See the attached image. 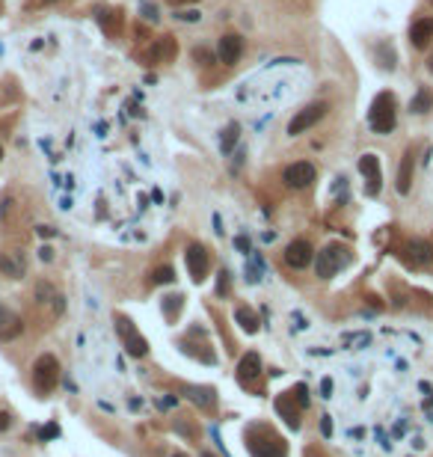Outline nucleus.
<instances>
[{
  "instance_id": "obj_1",
  "label": "nucleus",
  "mask_w": 433,
  "mask_h": 457,
  "mask_svg": "<svg viewBox=\"0 0 433 457\" xmlns=\"http://www.w3.org/2000/svg\"><path fill=\"white\" fill-rule=\"evenodd\" d=\"M398 125V101L392 92H377L368 110V128L374 134H392Z\"/></svg>"
},
{
  "instance_id": "obj_2",
  "label": "nucleus",
  "mask_w": 433,
  "mask_h": 457,
  "mask_svg": "<svg viewBox=\"0 0 433 457\" xmlns=\"http://www.w3.org/2000/svg\"><path fill=\"white\" fill-rule=\"evenodd\" d=\"M247 449L252 457H285V440L267 425H252L247 431Z\"/></svg>"
},
{
  "instance_id": "obj_3",
  "label": "nucleus",
  "mask_w": 433,
  "mask_h": 457,
  "mask_svg": "<svg viewBox=\"0 0 433 457\" xmlns=\"http://www.w3.org/2000/svg\"><path fill=\"white\" fill-rule=\"evenodd\" d=\"M60 383V362L53 354H42L33 365V389L39 395H51Z\"/></svg>"
},
{
  "instance_id": "obj_4",
  "label": "nucleus",
  "mask_w": 433,
  "mask_h": 457,
  "mask_svg": "<svg viewBox=\"0 0 433 457\" xmlns=\"http://www.w3.org/2000/svg\"><path fill=\"white\" fill-rule=\"evenodd\" d=\"M347 249L345 247H338V244H330V247H323L318 258H314V273L321 276V280H332L341 267L347 264Z\"/></svg>"
},
{
  "instance_id": "obj_5",
  "label": "nucleus",
  "mask_w": 433,
  "mask_h": 457,
  "mask_svg": "<svg viewBox=\"0 0 433 457\" xmlns=\"http://www.w3.org/2000/svg\"><path fill=\"white\" fill-rule=\"evenodd\" d=\"M116 333H119L122 345H125V351H128L131 356H137V360H143V356L149 354V342L140 336V330H137V324H134L131 318L116 315Z\"/></svg>"
},
{
  "instance_id": "obj_6",
  "label": "nucleus",
  "mask_w": 433,
  "mask_h": 457,
  "mask_svg": "<svg viewBox=\"0 0 433 457\" xmlns=\"http://www.w3.org/2000/svg\"><path fill=\"white\" fill-rule=\"evenodd\" d=\"M184 258H187V271H190L196 285L208 280V273H211V253L202 244H190V247H187Z\"/></svg>"
},
{
  "instance_id": "obj_7",
  "label": "nucleus",
  "mask_w": 433,
  "mask_h": 457,
  "mask_svg": "<svg viewBox=\"0 0 433 457\" xmlns=\"http://www.w3.org/2000/svg\"><path fill=\"white\" fill-rule=\"evenodd\" d=\"M314 178H318V169H314V164H309V160H297V164L285 166V173H282V182L291 187V190H303V187H309Z\"/></svg>"
},
{
  "instance_id": "obj_8",
  "label": "nucleus",
  "mask_w": 433,
  "mask_h": 457,
  "mask_svg": "<svg viewBox=\"0 0 433 457\" xmlns=\"http://www.w3.org/2000/svg\"><path fill=\"white\" fill-rule=\"evenodd\" d=\"M264 374V365H261V356L256 351H249L247 356H240L238 362V383L247 389H258V380Z\"/></svg>"
},
{
  "instance_id": "obj_9",
  "label": "nucleus",
  "mask_w": 433,
  "mask_h": 457,
  "mask_svg": "<svg viewBox=\"0 0 433 457\" xmlns=\"http://www.w3.org/2000/svg\"><path fill=\"white\" fill-rule=\"evenodd\" d=\"M359 173H362L365 178V193L368 196H377L380 193V187H383V173H380V158L377 155H362L359 158Z\"/></svg>"
},
{
  "instance_id": "obj_10",
  "label": "nucleus",
  "mask_w": 433,
  "mask_h": 457,
  "mask_svg": "<svg viewBox=\"0 0 433 457\" xmlns=\"http://www.w3.org/2000/svg\"><path fill=\"white\" fill-rule=\"evenodd\" d=\"M314 258V247L309 244L306 238H297L291 244L285 247V264L294 267V271H303V267H309Z\"/></svg>"
},
{
  "instance_id": "obj_11",
  "label": "nucleus",
  "mask_w": 433,
  "mask_h": 457,
  "mask_svg": "<svg viewBox=\"0 0 433 457\" xmlns=\"http://www.w3.org/2000/svg\"><path fill=\"white\" fill-rule=\"evenodd\" d=\"M323 113H327V104H309V107H303V110L297 113L291 122H288V134L297 137V134L309 131L312 125H318L323 119Z\"/></svg>"
},
{
  "instance_id": "obj_12",
  "label": "nucleus",
  "mask_w": 433,
  "mask_h": 457,
  "mask_svg": "<svg viewBox=\"0 0 433 457\" xmlns=\"http://www.w3.org/2000/svg\"><path fill=\"white\" fill-rule=\"evenodd\" d=\"M240 53H243V39L238 33H225L220 45H216V57H220L223 66H234L240 60Z\"/></svg>"
},
{
  "instance_id": "obj_13",
  "label": "nucleus",
  "mask_w": 433,
  "mask_h": 457,
  "mask_svg": "<svg viewBox=\"0 0 433 457\" xmlns=\"http://www.w3.org/2000/svg\"><path fill=\"white\" fill-rule=\"evenodd\" d=\"M433 39V18H419L410 27V45L412 48H428Z\"/></svg>"
},
{
  "instance_id": "obj_14",
  "label": "nucleus",
  "mask_w": 433,
  "mask_h": 457,
  "mask_svg": "<svg viewBox=\"0 0 433 457\" xmlns=\"http://www.w3.org/2000/svg\"><path fill=\"white\" fill-rule=\"evenodd\" d=\"M276 413L285 419L288 428H300V407H294V392H288V395H279L276 398Z\"/></svg>"
},
{
  "instance_id": "obj_15",
  "label": "nucleus",
  "mask_w": 433,
  "mask_h": 457,
  "mask_svg": "<svg viewBox=\"0 0 433 457\" xmlns=\"http://www.w3.org/2000/svg\"><path fill=\"white\" fill-rule=\"evenodd\" d=\"M412 169H416V155H412V149H407V155L401 160V169H398V184H395L401 196H407L412 187Z\"/></svg>"
},
{
  "instance_id": "obj_16",
  "label": "nucleus",
  "mask_w": 433,
  "mask_h": 457,
  "mask_svg": "<svg viewBox=\"0 0 433 457\" xmlns=\"http://www.w3.org/2000/svg\"><path fill=\"white\" fill-rule=\"evenodd\" d=\"M234 321H238V327L243 330V333H258V315L252 312L249 306H238L234 309Z\"/></svg>"
},
{
  "instance_id": "obj_17",
  "label": "nucleus",
  "mask_w": 433,
  "mask_h": 457,
  "mask_svg": "<svg viewBox=\"0 0 433 457\" xmlns=\"http://www.w3.org/2000/svg\"><path fill=\"white\" fill-rule=\"evenodd\" d=\"M407 249H410V258L416 264H428L430 258H433V247L428 244V240H410Z\"/></svg>"
},
{
  "instance_id": "obj_18",
  "label": "nucleus",
  "mask_w": 433,
  "mask_h": 457,
  "mask_svg": "<svg viewBox=\"0 0 433 457\" xmlns=\"http://www.w3.org/2000/svg\"><path fill=\"white\" fill-rule=\"evenodd\" d=\"M410 110H412V113H419V116L433 110V92H430V89H419L416 98L410 101Z\"/></svg>"
},
{
  "instance_id": "obj_19",
  "label": "nucleus",
  "mask_w": 433,
  "mask_h": 457,
  "mask_svg": "<svg viewBox=\"0 0 433 457\" xmlns=\"http://www.w3.org/2000/svg\"><path fill=\"white\" fill-rule=\"evenodd\" d=\"M173 53H175V42L169 39V36H164V39H158V45L151 48L149 60H151V62H158V60H169Z\"/></svg>"
},
{
  "instance_id": "obj_20",
  "label": "nucleus",
  "mask_w": 433,
  "mask_h": 457,
  "mask_svg": "<svg viewBox=\"0 0 433 457\" xmlns=\"http://www.w3.org/2000/svg\"><path fill=\"white\" fill-rule=\"evenodd\" d=\"M0 271H3L6 276H12V280H18V276L24 273V258H9V256H0Z\"/></svg>"
},
{
  "instance_id": "obj_21",
  "label": "nucleus",
  "mask_w": 433,
  "mask_h": 457,
  "mask_svg": "<svg viewBox=\"0 0 433 457\" xmlns=\"http://www.w3.org/2000/svg\"><path fill=\"white\" fill-rule=\"evenodd\" d=\"M21 330H24L21 318H18V315H12V318H9L3 327H0V342H9V338H15L18 333H21Z\"/></svg>"
},
{
  "instance_id": "obj_22",
  "label": "nucleus",
  "mask_w": 433,
  "mask_h": 457,
  "mask_svg": "<svg viewBox=\"0 0 433 457\" xmlns=\"http://www.w3.org/2000/svg\"><path fill=\"white\" fill-rule=\"evenodd\" d=\"M238 137H240V125H238V122H232L229 128H225L223 140H220V146H223V151H225V155H229V151L234 149V143H238Z\"/></svg>"
},
{
  "instance_id": "obj_23",
  "label": "nucleus",
  "mask_w": 433,
  "mask_h": 457,
  "mask_svg": "<svg viewBox=\"0 0 433 457\" xmlns=\"http://www.w3.org/2000/svg\"><path fill=\"white\" fill-rule=\"evenodd\" d=\"M151 282H155V285H169V282H175V267L160 264L158 271L151 273Z\"/></svg>"
},
{
  "instance_id": "obj_24",
  "label": "nucleus",
  "mask_w": 433,
  "mask_h": 457,
  "mask_svg": "<svg viewBox=\"0 0 433 457\" xmlns=\"http://www.w3.org/2000/svg\"><path fill=\"white\" fill-rule=\"evenodd\" d=\"M119 24H122L119 12H101V27H107V33H110V36L119 33Z\"/></svg>"
},
{
  "instance_id": "obj_25",
  "label": "nucleus",
  "mask_w": 433,
  "mask_h": 457,
  "mask_svg": "<svg viewBox=\"0 0 433 457\" xmlns=\"http://www.w3.org/2000/svg\"><path fill=\"white\" fill-rule=\"evenodd\" d=\"M190 398L196 401V404H202V407H211V404H214L211 389H190Z\"/></svg>"
},
{
  "instance_id": "obj_26",
  "label": "nucleus",
  "mask_w": 433,
  "mask_h": 457,
  "mask_svg": "<svg viewBox=\"0 0 433 457\" xmlns=\"http://www.w3.org/2000/svg\"><path fill=\"white\" fill-rule=\"evenodd\" d=\"M294 392H297V404H300V407H309V389H306L303 383H300V386H297Z\"/></svg>"
},
{
  "instance_id": "obj_27",
  "label": "nucleus",
  "mask_w": 433,
  "mask_h": 457,
  "mask_svg": "<svg viewBox=\"0 0 433 457\" xmlns=\"http://www.w3.org/2000/svg\"><path fill=\"white\" fill-rule=\"evenodd\" d=\"M39 436H42V440H51V436H60V428H57V425H48V428H42V431H39Z\"/></svg>"
},
{
  "instance_id": "obj_28",
  "label": "nucleus",
  "mask_w": 433,
  "mask_h": 457,
  "mask_svg": "<svg viewBox=\"0 0 433 457\" xmlns=\"http://www.w3.org/2000/svg\"><path fill=\"white\" fill-rule=\"evenodd\" d=\"M229 291V273H220V282H216V294Z\"/></svg>"
},
{
  "instance_id": "obj_29",
  "label": "nucleus",
  "mask_w": 433,
  "mask_h": 457,
  "mask_svg": "<svg viewBox=\"0 0 433 457\" xmlns=\"http://www.w3.org/2000/svg\"><path fill=\"white\" fill-rule=\"evenodd\" d=\"M321 434H323V436H330V434H332V422H330V416H321Z\"/></svg>"
},
{
  "instance_id": "obj_30",
  "label": "nucleus",
  "mask_w": 433,
  "mask_h": 457,
  "mask_svg": "<svg viewBox=\"0 0 433 457\" xmlns=\"http://www.w3.org/2000/svg\"><path fill=\"white\" fill-rule=\"evenodd\" d=\"M193 60H196V62L202 60L205 66H208V62H211V53H208V51H199V48H196V51H193Z\"/></svg>"
},
{
  "instance_id": "obj_31",
  "label": "nucleus",
  "mask_w": 433,
  "mask_h": 457,
  "mask_svg": "<svg viewBox=\"0 0 433 457\" xmlns=\"http://www.w3.org/2000/svg\"><path fill=\"white\" fill-rule=\"evenodd\" d=\"M9 425H12V416H9L6 410H0V431H6Z\"/></svg>"
},
{
  "instance_id": "obj_32",
  "label": "nucleus",
  "mask_w": 433,
  "mask_h": 457,
  "mask_svg": "<svg viewBox=\"0 0 433 457\" xmlns=\"http://www.w3.org/2000/svg\"><path fill=\"white\" fill-rule=\"evenodd\" d=\"M330 392H332V380L327 378V380L321 383V398H330Z\"/></svg>"
},
{
  "instance_id": "obj_33",
  "label": "nucleus",
  "mask_w": 433,
  "mask_h": 457,
  "mask_svg": "<svg viewBox=\"0 0 433 457\" xmlns=\"http://www.w3.org/2000/svg\"><path fill=\"white\" fill-rule=\"evenodd\" d=\"M9 318H12V312H9V309L3 306V303H0V327H3V324H6V321H9Z\"/></svg>"
},
{
  "instance_id": "obj_34",
  "label": "nucleus",
  "mask_w": 433,
  "mask_h": 457,
  "mask_svg": "<svg viewBox=\"0 0 433 457\" xmlns=\"http://www.w3.org/2000/svg\"><path fill=\"white\" fill-rule=\"evenodd\" d=\"M39 258H42V262H51V258H53V249H51V247H42V249H39Z\"/></svg>"
},
{
  "instance_id": "obj_35",
  "label": "nucleus",
  "mask_w": 433,
  "mask_h": 457,
  "mask_svg": "<svg viewBox=\"0 0 433 457\" xmlns=\"http://www.w3.org/2000/svg\"><path fill=\"white\" fill-rule=\"evenodd\" d=\"M234 244H238V249H240V253H247V249H249V240H247V238H238V240H234Z\"/></svg>"
},
{
  "instance_id": "obj_36",
  "label": "nucleus",
  "mask_w": 433,
  "mask_h": 457,
  "mask_svg": "<svg viewBox=\"0 0 433 457\" xmlns=\"http://www.w3.org/2000/svg\"><path fill=\"white\" fill-rule=\"evenodd\" d=\"M39 235H42V238H51L53 229H51V226H39Z\"/></svg>"
},
{
  "instance_id": "obj_37",
  "label": "nucleus",
  "mask_w": 433,
  "mask_h": 457,
  "mask_svg": "<svg viewBox=\"0 0 433 457\" xmlns=\"http://www.w3.org/2000/svg\"><path fill=\"white\" fill-rule=\"evenodd\" d=\"M428 69H430V71H433V57H430V60H428Z\"/></svg>"
},
{
  "instance_id": "obj_38",
  "label": "nucleus",
  "mask_w": 433,
  "mask_h": 457,
  "mask_svg": "<svg viewBox=\"0 0 433 457\" xmlns=\"http://www.w3.org/2000/svg\"><path fill=\"white\" fill-rule=\"evenodd\" d=\"M199 457H214V454H211V452H202V454H199Z\"/></svg>"
},
{
  "instance_id": "obj_39",
  "label": "nucleus",
  "mask_w": 433,
  "mask_h": 457,
  "mask_svg": "<svg viewBox=\"0 0 433 457\" xmlns=\"http://www.w3.org/2000/svg\"><path fill=\"white\" fill-rule=\"evenodd\" d=\"M0 160H3V146H0Z\"/></svg>"
},
{
  "instance_id": "obj_40",
  "label": "nucleus",
  "mask_w": 433,
  "mask_h": 457,
  "mask_svg": "<svg viewBox=\"0 0 433 457\" xmlns=\"http://www.w3.org/2000/svg\"><path fill=\"white\" fill-rule=\"evenodd\" d=\"M173 457H184V454H182V452H175V454H173Z\"/></svg>"
},
{
  "instance_id": "obj_41",
  "label": "nucleus",
  "mask_w": 433,
  "mask_h": 457,
  "mask_svg": "<svg viewBox=\"0 0 433 457\" xmlns=\"http://www.w3.org/2000/svg\"><path fill=\"white\" fill-rule=\"evenodd\" d=\"M45 3H51V0H45Z\"/></svg>"
}]
</instances>
